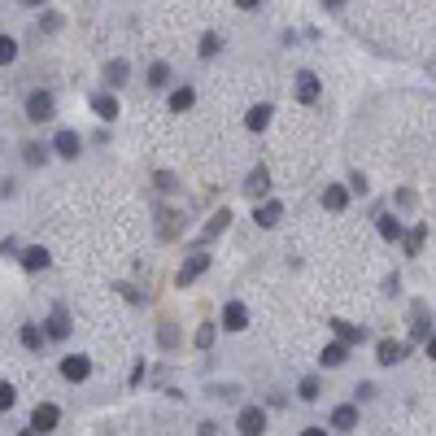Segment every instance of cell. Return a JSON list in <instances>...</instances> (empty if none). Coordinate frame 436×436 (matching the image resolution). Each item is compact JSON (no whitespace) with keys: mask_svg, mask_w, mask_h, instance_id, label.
<instances>
[{"mask_svg":"<svg viewBox=\"0 0 436 436\" xmlns=\"http://www.w3.org/2000/svg\"><path fill=\"white\" fill-rule=\"evenodd\" d=\"M410 341H428V318H423V305H414V328H410Z\"/></svg>","mask_w":436,"mask_h":436,"instance_id":"obj_27","label":"cell"},{"mask_svg":"<svg viewBox=\"0 0 436 436\" xmlns=\"http://www.w3.org/2000/svg\"><path fill=\"white\" fill-rule=\"evenodd\" d=\"M423 345H428V358L436 362V336H428V341H423Z\"/></svg>","mask_w":436,"mask_h":436,"instance_id":"obj_38","label":"cell"},{"mask_svg":"<svg viewBox=\"0 0 436 436\" xmlns=\"http://www.w3.org/2000/svg\"><path fill=\"white\" fill-rule=\"evenodd\" d=\"M13 401H18V393H13V384H5V380H0V410H9Z\"/></svg>","mask_w":436,"mask_h":436,"instance_id":"obj_34","label":"cell"},{"mask_svg":"<svg viewBox=\"0 0 436 436\" xmlns=\"http://www.w3.org/2000/svg\"><path fill=\"white\" fill-rule=\"evenodd\" d=\"M22 436H44V432H35V428H26V432H22Z\"/></svg>","mask_w":436,"mask_h":436,"instance_id":"obj_41","label":"cell"},{"mask_svg":"<svg viewBox=\"0 0 436 436\" xmlns=\"http://www.w3.org/2000/svg\"><path fill=\"white\" fill-rule=\"evenodd\" d=\"M0 253H5V257H18V240H0Z\"/></svg>","mask_w":436,"mask_h":436,"instance_id":"obj_36","label":"cell"},{"mask_svg":"<svg viewBox=\"0 0 436 436\" xmlns=\"http://www.w3.org/2000/svg\"><path fill=\"white\" fill-rule=\"evenodd\" d=\"M44 336H53V341H66V336H70V314L61 310V305H57L53 314H48V328H44Z\"/></svg>","mask_w":436,"mask_h":436,"instance_id":"obj_12","label":"cell"},{"mask_svg":"<svg viewBox=\"0 0 436 436\" xmlns=\"http://www.w3.org/2000/svg\"><path fill=\"white\" fill-rule=\"evenodd\" d=\"M227 227H232V214H227V209H218V214L205 223V232H201V245H205V240H214V236H223Z\"/></svg>","mask_w":436,"mask_h":436,"instance_id":"obj_18","label":"cell"},{"mask_svg":"<svg viewBox=\"0 0 436 436\" xmlns=\"http://www.w3.org/2000/svg\"><path fill=\"white\" fill-rule=\"evenodd\" d=\"M13 57H18V40H13V35H0V66H9Z\"/></svg>","mask_w":436,"mask_h":436,"instance_id":"obj_29","label":"cell"},{"mask_svg":"<svg viewBox=\"0 0 436 436\" xmlns=\"http://www.w3.org/2000/svg\"><path fill=\"white\" fill-rule=\"evenodd\" d=\"M205 271H209V253H205V249H192V253L184 257V266H179V275H175V284H179V288H192V284L205 275Z\"/></svg>","mask_w":436,"mask_h":436,"instance_id":"obj_1","label":"cell"},{"mask_svg":"<svg viewBox=\"0 0 436 436\" xmlns=\"http://www.w3.org/2000/svg\"><path fill=\"white\" fill-rule=\"evenodd\" d=\"M61 376H66L70 384H83L92 376V358H83V353H70V358H61Z\"/></svg>","mask_w":436,"mask_h":436,"instance_id":"obj_3","label":"cell"},{"mask_svg":"<svg viewBox=\"0 0 436 436\" xmlns=\"http://www.w3.org/2000/svg\"><path fill=\"white\" fill-rule=\"evenodd\" d=\"M53 149H57L61 157H79V149H83V136H79V131H70V127H61V131H57V140H53Z\"/></svg>","mask_w":436,"mask_h":436,"instance_id":"obj_9","label":"cell"},{"mask_svg":"<svg viewBox=\"0 0 436 436\" xmlns=\"http://www.w3.org/2000/svg\"><path fill=\"white\" fill-rule=\"evenodd\" d=\"M57 419H61V410L53 406V401H40L35 414H31V428H35V432H53V428H57Z\"/></svg>","mask_w":436,"mask_h":436,"instance_id":"obj_7","label":"cell"},{"mask_svg":"<svg viewBox=\"0 0 436 436\" xmlns=\"http://www.w3.org/2000/svg\"><path fill=\"white\" fill-rule=\"evenodd\" d=\"M257 5H262V0H236V9H245V13H253Z\"/></svg>","mask_w":436,"mask_h":436,"instance_id":"obj_37","label":"cell"},{"mask_svg":"<svg viewBox=\"0 0 436 436\" xmlns=\"http://www.w3.org/2000/svg\"><path fill=\"white\" fill-rule=\"evenodd\" d=\"M157 341H161V349H175V345H179V332H175V323H161V328H157Z\"/></svg>","mask_w":436,"mask_h":436,"instance_id":"obj_28","label":"cell"},{"mask_svg":"<svg viewBox=\"0 0 436 436\" xmlns=\"http://www.w3.org/2000/svg\"><path fill=\"white\" fill-rule=\"evenodd\" d=\"M301 436H328V432H323V428H305Z\"/></svg>","mask_w":436,"mask_h":436,"instance_id":"obj_40","label":"cell"},{"mask_svg":"<svg viewBox=\"0 0 436 436\" xmlns=\"http://www.w3.org/2000/svg\"><path fill=\"white\" fill-rule=\"evenodd\" d=\"M345 358H349V345L345 341H336V345H328V349H323V366H345Z\"/></svg>","mask_w":436,"mask_h":436,"instance_id":"obj_21","label":"cell"},{"mask_svg":"<svg viewBox=\"0 0 436 436\" xmlns=\"http://www.w3.org/2000/svg\"><path fill=\"white\" fill-rule=\"evenodd\" d=\"M236 428H240V436H262L266 432V410L262 406H245L240 419H236Z\"/></svg>","mask_w":436,"mask_h":436,"instance_id":"obj_2","label":"cell"},{"mask_svg":"<svg viewBox=\"0 0 436 436\" xmlns=\"http://www.w3.org/2000/svg\"><path fill=\"white\" fill-rule=\"evenodd\" d=\"M280 218H284V205H280V201H262V205L253 209V223H257V227H266V232L275 227Z\"/></svg>","mask_w":436,"mask_h":436,"instance_id":"obj_10","label":"cell"},{"mask_svg":"<svg viewBox=\"0 0 436 436\" xmlns=\"http://www.w3.org/2000/svg\"><path fill=\"white\" fill-rule=\"evenodd\" d=\"M314 397H318V380L305 376V380H301V401H314Z\"/></svg>","mask_w":436,"mask_h":436,"instance_id":"obj_33","label":"cell"},{"mask_svg":"<svg viewBox=\"0 0 436 436\" xmlns=\"http://www.w3.org/2000/svg\"><path fill=\"white\" fill-rule=\"evenodd\" d=\"M332 428L353 432V428H358V406H336V410H332Z\"/></svg>","mask_w":436,"mask_h":436,"instance_id":"obj_17","label":"cell"},{"mask_svg":"<svg viewBox=\"0 0 436 436\" xmlns=\"http://www.w3.org/2000/svg\"><path fill=\"white\" fill-rule=\"evenodd\" d=\"M127 70H131V66H127V61L118 57V61H109V66H105V83L109 88H118V83H127Z\"/></svg>","mask_w":436,"mask_h":436,"instance_id":"obj_24","label":"cell"},{"mask_svg":"<svg viewBox=\"0 0 436 436\" xmlns=\"http://www.w3.org/2000/svg\"><path fill=\"white\" fill-rule=\"evenodd\" d=\"M271 114H275V109H271L266 101H257V105L249 109V114H245V127H249V131H266V122H271Z\"/></svg>","mask_w":436,"mask_h":436,"instance_id":"obj_14","label":"cell"},{"mask_svg":"<svg viewBox=\"0 0 436 436\" xmlns=\"http://www.w3.org/2000/svg\"><path fill=\"white\" fill-rule=\"evenodd\" d=\"M376 232H380L384 240H401V223H397L393 214H380V218H376Z\"/></svg>","mask_w":436,"mask_h":436,"instance_id":"obj_23","label":"cell"},{"mask_svg":"<svg viewBox=\"0 0 436 436\" xmlns=\"http://www.w3.org/2000/svg\"><path fill=\"white\" fill-rule=\"evenodd\" d=\"M170 83V66H166V61H153V66H149V88H166Z\"/></svg>","mask_w":436,"mask_h":436,"instance_id":"obj_25","label":"cell"},{"mask_svg":"<svg viewBox=\"0 0 436 436\" xmlns=\"http://www.w3.org/2000/svg\"><path fill=\"white\" fill-rule=\"evenodd\" d=\"M423 240H428V223H419V227H414V232H410V236H406V253H410V257H414V253H419V249H423Z\"/></svg>","mask_w":436,"mask_h":436,"instance_id":"obj_26","label":"cell"},{"mask_svg":"<svg viewBox=\"0 0 436 436\" xmlns=\"http://www.w3.org/2000/svg\"><path fill=\"white\" fill-rule=\"evenodd\" d=\"M218 48H223V40L214 35V31H205V35H201V57L209 61V57H214V53H218Z\"/></svg>","mask_w":436,"mask_h":436,"instance_id":"obj_30","label":"cell"},{"mask_svg":"<svg viewBox=\"0 0 436 436\" xmlns=\"http://www.w3.org/2000/svg\"><path fill=\"white\" fill-rule=\"evenodd\" d=\"M26 118L31 122H48V118H53V96H48V92H31L26 96Z\"/></svg>","mask_w":436,"mask_h":436,"instance_id":"obj_4","label":"cell"},{"mask_svg":"<svg viewBox=\"0 0 436 436\" xmlns=\"http://www.w3.org/2000/svg\"><path fill=\"white\" fill-rule=\"evenodd\" d=\"M323 5H328V9L336 13V9H345V0H323Z\"/></svg>","mask_w":436,"mask_h":436,"instance_id":"obj_39","label":"cell"},{"mask_svg":"<svg viewBox=\"0 0 436 436\" xmlns=\"http://www.w3.org/2000/svg\"><path fill=\"white\" fill-rule=\"evenodd\" d=\"M192 105H197V88H175L170 92V114H184V109H192Z\"/></svg>","mask_w":436,"mask_h":436,"instance_id":"obj_15","label":"cell"},{"mask_svg":"<svg viewBox=\"0 0 436 436\" xmlns=\"http://www.w3.org/2000/svg\"><path fill=\"white\" fill-rule=\"evenodd\" d=\"M22 266H26V271H44V266H48V249H44V245L22 249Z\"/></svg>","mask_w":436,"mask_h":436,"instance_id":"obj_19","label":"cell"},{"mask_svg":"<svg viewBox=\"0 0 436 436\" xmlns=\"http://www.w3.org/2000/svg\"><path fill=\"white\" fill-rule=\"evenodd\" d=\"M26 161H31V166H40V161H44V149H40V144H26Z\"/></svg>","mask_w":436,"mask_h":436,"instance_id":"obj_35","label":"cell"},{"mask_svg":"<svg viewBox=\"0 0 436 436\" xmlns=\"http://www.w3.org/2000/svg\"><path fill=\"white\" fill-rule=\"evenodd\" d=\"M245 192H249V201H262L266 192H271V175H266V166H253V170H249Z\"/></svg>","mask_w":436,"mask_h":436,"instance_id":"obj_8","label":"cell"},{"mask_svg":"<svg viewBox=\"0 0 436 436\" xmlns=\"http://www.w3.org/2000/svg\"><path fill=\"white\" fill-rule=\"evenodd\" d=\"M92 109H96V118H105V122H114L122 109H118V96H109V92H96L92 96Z\"/></svg>","mask_w":436,"mask_h":436,"instance_id":"obj_11","label":"cell"},{"mask_svg":"<svg viewBox=\"0 0 436 436\" xmlns=\"http://www.w3.org/2000/svg\"><path fill=\"white\" fill-rule=\"evenodd\" d=\"M18 336H22V345H26L31 353H40V349H44V332H40V323H22V332H18Z\"/></svg>","mask_w":436,"mask_h":436,"instance_id":"obj_20","label":"cell"},{"mask_svg":"<svg viewBox=\"0 0 436 436\" xmlns=\"http://www.w3.org/2000/svg\"><path fill=\"white\" fill-rule=\"evenodd\" d=\"M380 362L384 366H393V362H401V353H406V345H401V341H380Z\"/></svg>","mask_w":436,"mask_h":436,"instance_id":"obj_22","label":"cell"},{"mask_svg":"<svg viewBox=\"0 0 436 436\" xmlns=\"http://www.w3.org/2000/svg\"><path fill=\"white\" fill-rule=\"evenodd\" d=\"M214 345V323H201L197 328V349H209Z\"/></svg>","mask_w":436,"mask_h":436,"instance_id":"obj_31","label":"cell"},{"mask_svg":"<svg viewBox=\"0 0 436 436\" xmlns=\"http://www.w3.org/2000/svg\"><path fill=\"white\" fill-rule=\"evenodd\" d=\"M293 92H297V101H301V105H314V101H318V92H323V83H318V74H310V70H301V74H297V88H293Z\"/></svg>","mask_w":436,"mask_h":436,"instance_id":"obj_6","label":"cell"},{"mask_svg":"<svg viewBox=\"0 0 436 436\" xmlns=\"http://www.w3.org/2000/svg\"><path fill=\"white\" fill-rule=\"evenodd\" d=\"M223 328L227 332H245L249 328V305L245 301H227L223 305Z\"/></svg>","mask_w":436,"mask_h":436,"instance_id":"obj_5","label":"cell"},{"mask_svg":"<svg viewBox=\"0 0 436 436\" xmlns=\"http://www.w3.org/2000/svg\"><path fill=\"white\" fill-rule=\"evenodd\" d=\"M332 332L341 336L345 345H362V341H366V332H362V328H353V323H345V318H332Z\"/></svg>","mask_w":436,"mask_h":436,"instance_id":"obj_16","label":"cell"},{"mask_svg":"<svg viewBox=\"0 0 436 436\" xmlns=\"http://www.w3.org/2000/svg\"><path fill=\"white\" fill-rule=\"evenodd\" d=\"M153 184H157V192H175V188H179L170 170H157V175H153Z\"/></svg>","mask_w":436,"mask_h":436,"instance_id":"obj_32","label":"cell"},{"mask_svg":"<svg viewBox=\"0 0 436 436\" xmlns=\"http://www.w3.org/2000/svg\"><path fill=\"white\" fill-rule=\"evenodd\" d=\"M345 205H349V188H341V184H328V188H323V209L341 214Z\"/></svg>","mask_w":436,"mask_h":436,"instance_id":"obj_13","label":"cell"}]
</instances>
